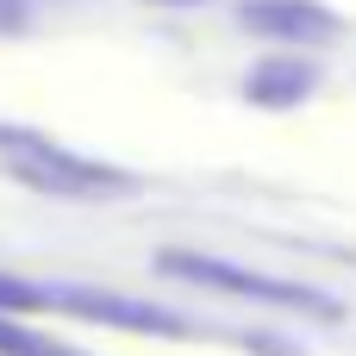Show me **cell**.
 Instances as JSON below:
<instances>
[{
  "instance_id": "obj_4",
  "label": "cell",
  "mask_w": 356,
  "mask_h": 356,
  "mask_svg": "<svg viewBox=\"0 0 356 356\" xmlns=\"http://www.w3.org/2000/svg\"><path fill=\"white\" fill-rule=\"evenodd\" d=\"M250 31H263L269 44H319V38H338L344 19L319 0H244L238 13Z\"/></svg>"
},
{
  "instance_id": "obj_2",
  "label": "cell",
  "mask_w": 356,
  "mask_h": 356,
  "mask_svg": "<svg viewBox=\"0 0 356 356\" xmlns=\"http://www.w3.org/2000/svg\"><path fill=\"white\" fill-rule=\"evenodd\" d=\"M169 275H188V282H207V288H225L238 300H263V307H294V313H313V319H338V307L300 282H275V275H257V269H238V263H219V257H200V250H163L156 257Z\"/></svg>"
},
{
  "instance_id": "obj_8",
  "label": "cell",
  "mask_w": 356,
  "mask_h": 356,
  "mask_svg": "<svg viewBox=\"0 0 356 356\" xmlns=\"http://www.w3.org/2000/svg\"><path fill=\"white\" fill-rule=\"evenodd\" d=\"M163 6H181V0H163Z\"/></svg>"
},
{
  "instance_id": "obj_6",
  "label": "cell",
  "mask_w": 356,
  "mask_h": 356,
  "mask_svg": "<svg viewBox=\"0 0 356 356\" xmlns=\"http://www.w3.org/2000/svg\"><path fill=\"white\" fill-rule=\"evenodd\" d=\"M25 25V0H0V31H19Z\"/></svg>"
},
{
  "instance_id": "obj_5",
  "label": "cell",
  "mask_w": 356,
  "mask_h": 356,
  "mask_svg": "<svg viewBox=\"0 0 356 356\" xmlns=\"http://www.w3.org/2000/svg\"><path fill=\"white\" fill-rule=\"evenodd\" d=\"M313 81H319V69H313V63H294V50H282V56H269V63L250 69V100L288 106V100H307Z\"/></svg>"
},
{
  "instance_id": "obj_7",
  "label": "cell",
  "mask_w": 356,
  "mask_h": 356,
  "mask_svg": "<svg viewBox=\"0 0 356 356\" xmlns=\"http://www.w3.org/2000/svg\"><path fill=\"white\" fill-rule=\"evenodd\" d=\"M50 356H81V350H69V344H56V350H50Z\"/></svg>"
},
{
  "instance_id": "obj_3",
  "label": "cell",
  "mask_w": 356,
  "mask_h": 356,
  "mask_svg": "<svg viewBox=\"0 0 356 356\" xmlns=\"http://www.w3.org/2000/svg\"><path fill=\"white\" fill-rule=\"evenodd\" d=\"M44 313H75V319H100V325H131V332H188V319L150 307V300H119L106 288H44Z\"/></svg>"
},
{
  "instance_id": "obj_1",
  "label": "cell",
  "mask_w": 356,
  "mask_h": 356,
  "mask_svg": "<svg viewBox=\"0 0 356 356\" xmlns=\"http://www.w3.org/2000/svg\"><path fill=\"white\" fill-rule=\"evenodd\" d=\"M0 169L13 181L38 188V194H56V200H106V194L125 188L119 169H106L94 156H75V150L38 138V131H13V125H0Z\"/></svg>"
}]
</instances>
